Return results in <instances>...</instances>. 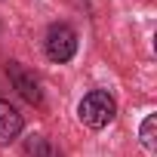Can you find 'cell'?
<instances>
[{"instance_id": "cell-5", "label": "cell", "mask_w": 157, "mask_h": 157, "mask_svg": "<svg viewBox=\"0 0 157 157\" xmlns=\"http://www.w3.org/2000/svg\"><path fill=\"white\" fill-rule=\"evenodd\" d=\"M154 132H157V114H148L145 123H142V132H139V139L148 151H154Z\"/></svg>"}, {"instance_id": "cell-1", "label": "cell", "mask_w": 157, "mask_h": 157, "mask_svg": "<svg viewBox=\"0 0 157 157\" xmlns=\"http://www.w3.org/2000/svg\"><path fill=\"white\" fill-rule=\"evenodd\" d=\"M77 114H80V123H83V126H90V129H102V126H108V123L114 120L117 105H114V99H111L105 90H93V93L83 96V102H80V108H77Z\"/></svg>"}, {"instance_id": "cell-6", "label": "cell", "mask_w": 157, "mask_h": 157, "mask_svg": "<svg viewBox=\"0 0 157 157\" xmlns=\"http://www.w3.org/2000/svg\"><path fill=\"white\" fill-rule=\"evenodd\" d=\"M28 157H59V154L46 145V139L34 136V142H28Z\"/></svg>"}, {"instance_id": "cell-3", "label": "cell", "mask_w": 157, "mask_h": 157, "mask_svg": "<svg viewBox=\"0 0 157 157\" xmlns=\"http://www.w3.org/2000/svg\"><path fill=\"white\" fill-rule=\"evenodd\" d=\"M10 77H13V83H16V90L31 102V105H40V83L34 80V74H28L25 68H19V62H13L10 65Z\"/></svg>"}, {"instance_id": "cell-2", "label": "cell", "mask_w": 157, "mask_h": 157, "mask_svg": "<svg viewBox=\"0 0 157 157\" xmlns=\"http://www.w3.org/2000/svg\"><path fill=\"white\" fill-rule=\"evenodd\" d=\"M43 46H46V56H49L52 62H68V59L77 52V34H74L68 25H52Z\"/></svg>"}, {"instance_id": "cell-4", "label": "cell", "mask_w": 157, "mask_h": 157, "mask_svg": "<svg viewBox=\"0 0 157 157\" xmlns=\"http://www.w3.org/2000/svg\"><path fill=\"white\" fill-rule=\"evenodd\" d=\"M19 132H22V114L10 102H0V145H10L13 139H19Z\"/></svg>"}]
</instances>
